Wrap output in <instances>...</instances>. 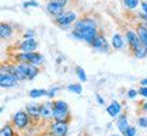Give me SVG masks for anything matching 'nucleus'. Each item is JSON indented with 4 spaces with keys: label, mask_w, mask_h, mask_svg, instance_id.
Listing matches in <instances>:
<instances>
[{
    "label": "nucleus",
    "mask_w": 147,
    "mask_h": 136,
    "mask_svg": "<svg viewBox=\"0 0 147 136\" xmlns=\"http://www.w3.org/2000/svg\"><path fill=\"white\" fill-rule=\"evenodd\" d=\"M41 72V69L38 65L30 63H16V78L21 80H33L38 73Z\"/></svg>",
    "instance_id": "1"
},
{
    "label": "nucleus",
    "mask_w": 147,
    "mask_h": 136,
    "mask_svg": "<svg viewBox=\"0 0 147 136\" xmlns=\"http://www.w3.org/2000/svg\"><path fill=\"white\" fill-rule=\"evenodd\" d=\"M53 108H55V120L69 123L71 121V113L67 102L64 101H53Z\"/></svg>",
    "instance_id": "2"
},
{
    "label": "nucleus",
    "mask_w": 147,
    "mask_h": 136,
    "mask_svg": "<svg viewBox=\"0 0 147 136\" xmlns=\"http://www.w3.org/2000/svg\"><path fill=\"white\" fill-rule=\"evenodd\" d=\"M76 21H78L76 14H75L74 11H67V10L53 19L55 25H57L60 29H68V27L71 26L72 23H75Z\"/></svg>",
    "instance_id": "3"
},
{
    "label": "nucleus",
    "mask_w": 147,
    "mask_h": 136,
    "mask_svg": "<svg viewBox=\"0 0 147 136\" xmlns=\"http://www.w3.org/2000/svg\"><path fill=\"white\" fill-rule=\"evenodd\" d=\"M15 61H19V63H30L34 64V65H41L42 61H44V57H42L40 53L37 52H21L15 55Z\"/></svg>",
    "instance_id": "4"
},
{
    "label": "nucleus",
    "mask_w": 147,
    "mask_h": 136,
    "mask_svg": "<svg viewBox=\"0 0 147 136\" xmlns=\"http://www.w3.org/2000/svg\"><path fill=\"white\" fill-rule=\"evenodd\" d=\"M32 121L30 118V116L27 113L26 110L23 112V110H19V112H16L14 117H12V121H11V124L14 125V128L16 129H25L27 125H29V123Z\"/></svg>",
    "instance_id": "5"
},
{
    "label": "nucleus",
    "mask_w": 147,
    "mask_h": 136,
    "mask_svg": "<svg viewBox=\"0 0 147 136\" xmlns=\"http://www.w3.org/2000/svg\"><path fill=\"white\" fill-rule=\"evenodd\" d=\"M125 38H127V42H128V46H129L131 53H134L136 49H139V48L143 45V42H142V40H140L139 34L135 33L134 30H127Z\"/></svg>",
    "instance_id": "6"
},
{
    "label": "nucleus",
    "mask_w": 147,
    "mask_h": 136,
    "mask_svg": "<svg viewBox=\"0 0 147 136\" xmlns=\"http://www.w3.org/2000/svg\"><path fill=\"white\" fill-rule=\"evenodd\" d=\"M48 131L53 133L55 136H65L68 132V123H64V121H56L53 120L49 124Z\"/></svg>",
    "instance_id": "7"
},
{
    "label": "nucleus",
    "mask_w": 147,
    "mask_h": 136,
    "mask_svg": "<svg viewBox=\"0 0 147 136\" xmlns=\"http://www.w3.org/2000/svg\"><path fill=\"white\" fill-rule=\"evenodd\" d=\"M89 27H98L95 19L91 18V16L78 18V21L74 23V29H75V30H83V29H89Z\"/></svg>",
    "instance_id": "8"
},
{
    "label": "nucleus",
    "mask_w": 147,
    "mask_h": 136,
    "mask_svg": "<svg viewBox=\"0 0 147 136\" xmlns=\"http://www.w3.org/2000/svg\"><path fill=\"white\" fill-rule=\"evenodd\" d=\"M18 82H19V79L16 78L15 75L1 71V73H0V84H1V87L11 89V87H15L16 84H18Z\"/></svg>",
    "instance_id": "9"
},
{
    "label": "nucleus",
    "mask_w": 147,
    "mask_h": 136,
    "mask_svg": "<svg viewBox=\"0 0 147 136\" xmlns=\"http://www.w3.org/2000/svg\"><path fill=\"white\" fill-rule=\"evenodd\" d=\"M41 120L52 123L55 120V108H53V102H45L42 104V113H41Z\"/></svg>",
    "instance_id": "10"
},
{
    "label": "nucleus",
    "mask_w": 147,
    "mask_h": 136,
    "mask_svg": "<svg viewBox=\"0 0 147 136\" xmlns=\"http://www.w3.org/2000/svg\"><path fill=\"white\" fill-rule=\"evenodd\" d=\"M91 48L95 49V50H98V52H102V53L109 52V44L106 41V38L104 37V34H101V33H100V36L94 40V42L91 44Z\"/></svg>",
    "instance_id": "11"
},
{
    "label": "nucleus",
    "mask_w": 147,
    "mask_h": 136,
    "mask_svg": "<svg viewBox=\"0 0 147 136\" xmlns=\"http://www.w3.org/2000/svg\"><path fill=\"white\" fill-rule=\"evenodd\" d=\"M16 48L21 52H36V49L38 48V42L36 41V38H25L21 44H18Z\"/></svg>",
    "instance_id": "12"
},
{
    "label": "nucleus",
    "mask_w": 147,
    "mask_h": 136,
    "mask_svg": "<svg viewBox=\"0 0 147 136\" xmlns=\"http://www.w3.org/2000/svg\"><path fill=\"white\" fill-rule=\"evenodd\" d=\"M47 11L49 15H52L53 18H56V16H59L61 12H64L65 11V7L61 4H59V3H56V1H52V0H49L47 4Z\"/></svg>",
    "instance_id": "13"
},
{
    "label": "nucleus",
    "mask_w": 147,
    "mask_h": 136,
    "mask_svg": "<svg viewBox=\"0 0 147 136\" xmlns=\"http://www.w3.org/2000/svg\"><path fill=\"white\" fill-rule=\"evenodd\" d=\"M26 112L29 113L30 118L33 121H37L41 118V113H42V105L38 104H29L26 106Z\"/></svg>",
    "instance_id": "14"
},
{
    "label": "nucleus",
    "mask_w": 147,
    "mask_h": 136,
    "mask_svg": "<svg viewBox=\"0 0 147 136\" xmlns=\"http://www.w3.org/2000/svg\"><path fill=\"white\" fill-rule=\"evenodd\" d=\"M12 33H14V29H12V26H11V25L4 23V22L0 25V36H1V38H3V40H8V38H11Z\"/></svg>",
    "instance_id": "15"
},
{
    "label": "nucleus",
    "mask_w": 147,
    "mask_h": 136,
    "mask_svg": "<svg viewBox=\"0 0 147 136\" xmlns=\"http://www.w3.org/2000/svg\"><path fill=\"white\" fill-rule=\"evenodd\" d=\"M106 112L110 114V117H113V118H117V116L120 114L121 112V105L117 102V101H113L112 104L106 108Z\"/></svg>",
    "instance_id": "16"
},
{
    "label": "nucleus",
    "mask_w": 147,
    "mask_h": 136,
    "mask_svg": "<svg viewBox=\"0 0 147 136\" xmlns=\"http://www.w3.org/2000/svg\"><path fill=\"white\" fill-rule=\"evenodd\" d=\"M128 118H127V114H120L117 117V128L120 129L121 133H124V132L128 129Z\"/></svg>",
    "instance_id": "17"
},
{
    "label": "nucleus",
    "mask_w": 147,
    "mask_h": 136,
    "mask_svg": "<svg viewBox=\"0 0 147 136\" xmlns=\"http://www.w3.org/2000/svg\"><path fill=\"white\" fill-rule=\"evenodd\" d=\"M138 34L140 37L143 45H144L147 49V23H140V25L138 26Z\"/></svg>",
    "instance_id": "18"
},
{
    "label": "nucleus",
    "mask_w": 147,
    "mask_h": 136,
    "mask_svg": "<svg viewBox=\"0 0 147 136\" xmlns=\"http://www.w3.org/2000/svg\"><path fill=\"white\" fill-rule=\"evenodd\" d=\"M112 46L115 48V49H123L124 40H123V37L120 34H115L113 36V38H112Z\"/></svg>",
    "instance_id": "19"
},
{
    "label": "nucleus",
    "mask_w": 147,
    "mask_h": 136,
    "mask_svg": "<svg viewBox=\"0 0 147 136\" xmlns=\"http://www.w3.org/2000/svg\"><path fill=\"white\" fill-rule=\"evenodd\" d=\"M12 124H5L3 125L1 131H0V136H15V132H14V128H12Z\"/></svg>",
    "instance_id": "20"
},
{
    "label": "nucleus",
    "mask_w": 147,
    "mask_h": 136,
    "mask_svg": "<svg viewBox=\"0 0 147 136\" xmlns=\"http://www.w3.org/2000/svg\"><path fill=\"white\" fill-rule=\"evenodd\" d=\"M29 95L32 98H38V97H44V95H48L47 90H42V89H34L29 91Z\"/></svg>",
    "instance_id": "21"
},
{
    "label": "nucleus",
    "mask_w": 147,
    "mask_h": 136,
    "mask_svg": "<svg viewBox=\"0 0 147 136\" xmlns=\"http://www.w3.org/2000/svg\"><path fill=\"white\" fill-rule=\"evenodd\" d=\"M123 4L127 10H135L138 5H139V0H123Z\"/></svg>",
    "instance_id": "22"
},
{
    "label": "nucleus",
    "mask_w": 147,
    "mask_h": 136,
    "mask_svg": "<svg viewBox=\"0 0 147 136\" xmlns=\"http://www.w3.org/2000/svg\"><path fill=\"white\" fill-rule=\"evenodd\" d=\"M132 55H134V56H135L136 59H144L147 56V49H146V46H144V45H142V46L139 48V49H136V50L132 53Z\"/></svg>",
    "instance_id": "23"
},
{
    "label": "nucleus",
    "mask_w": 147,
    "mask_h": 136,
    "mask_svg": "<svg viewBox=\"0 0 147 136\" xmlns=\"http://www.w3.org/2000/svg\"><path fill=\"white\" fill-rule=\"evenodd\" d=\"M67 90H68V91H72L75 94H80V93H82V84H78V83L68 84V86H67Z\"/></svg>",
    "instance_id": "24"
},
{
    "label": "nucleus",
    "mask_w": 147,
    "mask_h": 136,
    "mask_svg": "<svg viewBox=\"0 0 147 136\" xmlns=\"http://www.w3.org/2000/svg\"><path fill=\"white\" fill-rule=\"evenodd\" d=\"M76 73H78V78L80 79V82H86L87 80V76H86V72L82 67H76Z\"/></svg>",
    "instance_id": "25"
},
{
    "label": "nucleus",
    "mask_w": 147,
    "mask_h": 136,
    "mask_svg": "<svg viewBox=\"0 0 147 136\" xmlns=\"http://www.w3.org/2000/svg\"><path fill=\"white\" fill-rule=\"evenodd\" d=\"M123 135H124V136H135V135H136V129H135L134 127H128V129H127Z\"/></svg>",
    "instance_id": "26"
},
{
    "label": "nucleus",
    "mask_w": 147,
    "mask_h": 136,
    "mask_svg": "<svg viewBox=\"0 0 147 136\" xmlns=\"http://www.w3.org/2000/svg\"><path fill=\"white\" fill-rule=\"evenodd\" d=\"M23 7H25V8H27V7H38V3H37L36 0H30V1L23 3Z\"/></svg>",
    "instance_id": "27"
},
{
    "label": "nucleus",
    "mask_w": 147,
    "mask_h": 136,
    "mask_svg": "<svg viewBox=\"0 0 147 136\" xmlns=\"http://www.w3.org/2000/svg\"><path fill=\"white\" fill-rule=\"evenodd\" d=\"M138 124L142 127V128H147V117H140L138 120Z\"/></svg>",
    "instance_id": "28"
},
{
    "label": "nucleus",
    "mask_w": 147,
    "mask_h": 136,
    "mask_svg": "<svg viewBox=\"0 0 147 136\" xmlns=\"http://www.w3.org/2000/svg\"><path fill=\"white\" fill-rule=\"evenodd\" d=\"M139 94L143 95L144 98H147V86H142V87L139 89Z\"/></svg>",
    "instance_id": "29"
},
{
    "label": "nucleus",
    "mask_w": 147,
    "mask_h": 136,
    "mask_svg": "<svg viewBox=\"0 0 147 136\" xmlns=\"http://www.w3.org/2000/svg\"><path fill=\"white\" fill-rule=\"evenodd\" d=\"M138 94H139V91H136V90H129L128 91V98H135Z\"/></svg>",
    "instance_id": "30"
},
{
    "label": "nucleus",
    "mask_w": 147,
    "mask_h": 136,
    "mask_svg": "<svg viewBox=\"0 0 147 136\" xmlns=\"http://www.w3.org/2000/svg\"><path fill=\"white\" fill-rule=\"evenodd\" d=\"M23 37H25V38H34V32H33V30H27V32L23 34Z\"/></svg>",
    "instance_id": "31"
},
{
    "label": "nucleus",
    "mask_w": 147,
    "mask_h": 136,
    "mask_svg": "<svg viewBox=\"0 0 147 136\" xmlns=\"http://www.w3.org/2000/svg\"><path fill=\"white\" fill-rule=\"evenodd\" d=\"M56 91H57V89L49 90V91H48V95H47V97H49V98H53V97H55V94H56Z\"/></svg>",
    "instance_id": "32"
},
{
    "label": "nucleus",
    "mask_w": 147,
    "mask_h": 136,
    "mask_svg": "<svg viewBox=\"0 0 147 136\" xmlns=\"http://www.w3.org/2000/svg\"><path fill=\"white\" fill-rule=\"evenodd\" d=\"M52 1H56V3L64 5V7H67V4H68V0H52Z\"/></svg>",
    "instance_id": "33"
},
{
    "label": "nucleus",
    "mask_w": 147,
    "mask_h": 136,
    "mask_svg": "<svg viewBox=\"0 0 147 136\" xmlns=\"http://www.w3.org/2000/svg\"><path fill=\"white\" fill-rule=\"evenodd\" d=\"M95 98H97V101H98V104H101V105H104V104H105V101L102 100V97H101V95L97 94V95H95Z\"/></svg>",
    "instance_id": "34"
},
{
    "label": "nucleus",
    "mask_w": 147,
    "mask_h": 136,
    "mask_svg": "<svg viewBox=\"0 0 147 136\" xmlns=\"http://www.w3.org/2000/svg\"><path fill=\"white\" fill-rule=\"evenodd\" d=\"M142 10H143V12L147 15V3H146V1H143V3H142Z\"/></svg>",
    "instance_id": "35"
},
{
    "label": "nucleus",
    "mask_w": 147,
    "mask_h": 136,
    "mask_svg": "<svg viewBox=\"0 0 147 136\" xmlns=\"http://www.w3.org/2000/svg\"><path fill=\"white\" fill-rule=\"evenodd\" d=\"M140 84H142V86H147V78H146V79H143L142 82H140Z\"/></svg>",
    "instance_id": "36"
},
{
    "label": "nucleus",
    "mask_w": 147,
    "mask_h": 136,
    "mask_svg": "<svg viewBox=\"0 0 147 136\" xmlns=\"http://www.w3.org/2000/svg\"><path fill=\"white\" fill-rule=\"evenodd\" d=\"M42 136H55V135H53V133H51V132L48 131L47 133H44V135H42Z\"/></svg>",
    "instance_id": "37"
},
{
    "label": "nucleus",
    "mask_w": 147,
    "mask_h": 136,
    "mask_svg": "<svg viewBox=\"0 0 147 136\" xmlns=\"http://www.w3.org/2000/svg\"><path fill=\"white\" fill-rule=\"evenodd\" d=\"M143 110H144V112H147V102L146 104H143V108H142Z\"/></svg>",
    "instance_id": "38"
},
{
    "label": "nucleus",
    "mask_w": 147,
    "mask_h": 136,
    "mask_svg": "<svg viewBox=\"0 0 147 136\" xmlns=\"http://www.w3.org/2000/svg\"><path fill=\"white\" fill-rule=\"evenodd\" d=\"M112 136H119V135H112Z\"/></svg>",
    "instance_id": "39"
}]
</instances>
